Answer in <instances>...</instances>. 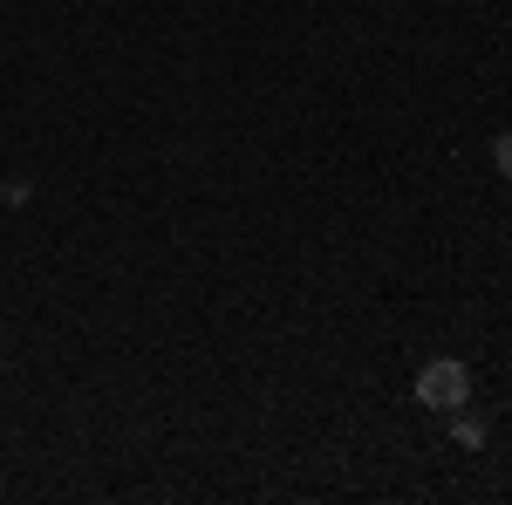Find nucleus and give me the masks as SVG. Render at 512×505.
<instances>
[{
	"label": "nucleus",
	"mask_w": 512,
	"mask_h": 505,
	"mask_svg": "<svg viewBox=\"0 0 512 505\" xmlns=\"http://www.w3.org/2000/svg\"><path fill=\"white\" fill-rule=\"evenodd\" d=\"M417 403H431V410H458V403H472V369L465 362H424V376H417Z\"/></svg>",
	"instance_id": "obj_1"
},
{
	"label": "nucleus",
	"mask_w": 512,
	"mask_h": 505,
	"mask_svg": "<svg viewBox=\"0 0 512 505\" xmlns=\"http://www.w3.org/2000/svg\"><path fill=\"white\" fill-rule=\"evenodd\" d=\"M444 417H451V437H458L465 451H478V444H485V417H478L472 403H458V410H444Z\"/></svg>",
	"instance_id": "obj_2"
},
{
	"label": "nucleus",
	"mask_w": 512,
	"mask_h": 505,
	"mask_svg": "<svg viewBox=\"0 0 512 505\" xmlns=\"http://www.w3.org/2000/svg\"><path fill=\"white\" fill-rule=\"evenodd\" d=\"M492 164H499V178L512 185V130H499V144H492Z\"/></svg>",
	"instance_id": "obj_3"
}]
</instances>
